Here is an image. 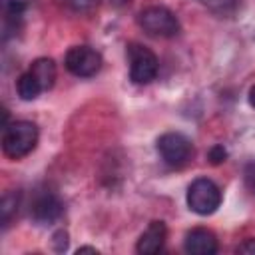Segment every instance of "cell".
<instances>
[{
    "label": "cell",
    "mask_w": 255,
    "mask_h": 255,
    "mask_svg": "<svg viewBox=\"0 0 255 255\" xmlns=\"http://www.w3.org/2000/svg\"><path fill=\"white\" fill-rule=\"evenodd\" d=\"M187 205L197 215H211L221 205V189L209 177H197L187 187Z\"/></svg>",
    "instance_id": "7a4b0ae2"
},
{
    "label": "cell",
    "mask_w": 255,
    "mask_h": 255,
    "mask_svg": "<svg viewBox=\"0 0 255 255\" xmlns=\"http://www.w3.org/2000/svg\"><path fill=\"white\" fill-rule=\"evenodd\" d=\"M68 243H70L68 231H64V229H58V231L52 235V247H54V251H58V253H64V251L68 249Z\"/></svg>",
    "instance_id": "5bb4252c"
},
{
    "label": "cell",
    "mask_w": 255,
    "mask_h": 255,
    "mask_svg": "<svg viewBox=\"0 0 255 255\" xmlns=\"http://www.w3.org/2000/svg\"><path fill=\"white\" fill-rule=\"evenodd\" d=\"M155 147H157L159 157L171 167L185 165L193 155V143L189 141V137H185L179 131H167L159 135Z\"/></svg>",
    "instance_id": "5b68a950"
},
{
    "label": "cell",
    "mask_w": 255,
    "mask_h": 255,
    "mask_svg": "<svg viewBox=\"0 0 255 255\" xmlns=\"http://www.w3.org/2000/svg\"><path fill=\"white\" fill-rule=\"evenodd\" d=\"M128 60H129V80L133 84H149L155 80L159 62L149 48L135 42L128 44Z\"/></svg>",
    "instance_id": "277c9868"
},
{
    "label": "cell",
    "mask_w": 255,
    "mask_h": 255,
    "mask_svg": "<svg viewBox=\"0 0 255 255\" xmlns=\"http://www.w3.org/2000/svg\"><path fill=\"white\" fill-rule=\"evenodd\" d=\"M80 253H98V249H96V247H80V249H78V255H80Z\"/></svg>",
    "instance_id": "d6986e66"
},
{
    "label": "cell",
    "mask_w": 255,
    "mask_h": 255,
    "mask_svg": "<svg viewBox=\"0 0 255 255\" xmlns=\"http://www.w3.org/2000/svg\"><path fill=\"white\" fill-rule=\"evenodd\" d=\"M28 72L34 74V78L40 82L44 92L50 90L54 86V82H56V64H54L52 58H38V60H34Z\"/></svg>",
    "instance_id": "30bf717a"
},
{
    "label": "cell",
    "mask_w": 255,
    "mask_h": 255,
    "mask_svg": "<svg viewBox=\"0 0 255 255\" xmlns=\"http://www.w3.org/2000/svg\"><path fill=\"white\" fill-rule=\"evenodd\" d=\"M167 239V227L163 221H151L147 225V229L139 235L137 239V245H135V251L141 253V255H155L163 249V243Z\"/></svg>",
    "instance_id": "ba28073f"
},
{
    "label": "cell",
    "mask_w": 255,
    "mask_h": 255,
    "mask_svg": "<svg viewBox=\"0 0 255 255\" xmlns=\"http://www.w3.org/2000/svg\"><path fill=\"white\" fill-rule=\"evenodd\" d=\"M249 104H251V106L255 108V86H253V88L249 90Z\"/></svg>",
    "instance_id": "ffe728a7"
},
{
    "label": "cell",
    "mask_w": 255,
    "mask_h": 255,
    "mask_svg": "<svg viewBox=\"0 0 255 255\" xmlns=\"http://www.w3.org/2000/svg\"><path fill=\"white\" fill-rule=\"evenodd\" d=\"M38 143V126L28 120L12 122L4 128L2 133V149L8 157L20 159L28 155Z\"/></svg>",
    "instance_id": "6da1fadb"
},
{
    "label": "cell",
    "mask_w": 255,
    "mask_h": 255,
    "mask_svg": "<svg viewBox=\"0 0 255 255\" xmlns=\"http://www.w3.org/2000/svg\"><path fill=\"white\" fill-rule=\"evenodd\" d=\"M26 4L22 0H4L2 2V12H4V30L6 34L10 30H18L22 16H24Z\"/></svg>",
    "instance_id": "8fae6325"
},
{
    "label": "cell",
    "mask_w": 255,
    "mask_h": 255,
    "mask_svg": "<svg viewBox=\"0 0 255 255\" xmlns=\"http://www.w3.org/2000/svg\"><path fill=\"white\" fill-rule=\"evenodd\" d=\"M183 247L191 255H213V253H217V237L211 229L195 227V229L187 231Z\"/></svg>",
    "instance_id": "9c48e42d"
},
{
    "label": "cell",
    "mask_w": 255,
    "mask_h": 255,
    "mask_svg": "<svg viewBox=\"0 0 255 255\" xmlns=\"http://www.w3.org/2000/svg\"><path fill=\"white\" fill-rule=\"evenodd\" d=\"M16 90H18V96H20L24 102H32V100H36V98L44 92L42 86H40V82L34 78L32 72H24V74L18 78Z\"/></svg>",
    "instance_id": "7c38bea8"
},
{
    "label": "cell",
    "mask_w": 255,
    "mask_h": 255,
    "mask_svg": "<svg viewBox=\"0 0 255 255\" xmlns=\"http://www.w3.org/2000/svg\"><path fill=\"white\" fill-rule=\"evenodd\" d=\"M18 205H20V193H18V191H6V193H4V197H2V203H0L2 227H4V229L10 225L12 217L16 215Z\"/></svg>",
    "instance_id": "4fadbf2b"
},
{
    "label": "cell",
    "mask_w": 255,
    "mask_h": 255,
    "mask_svg": "<svg viewBox=\"0 0 255 255\" xmlns=\"http://www.w3.org/2000/svg\"><path fill=\"white\" fill-rule=\"evenodd\" d=\"M137 24L143 28L145 34L155 38H171L179 32L177 16L165 6H147L139 12Z\"/></svg>",
    "instance_id": "3957f363"
},
{
    "label": "cell",
    "mask_w": 255,
    "mask_h": 255,
    "mask_svg": "<svg viewBox=\"0 0 255 255\" xmlns=\"http://www.w3.org/2000/svg\"><path fill=\"white\" fill-rule=\"evenodd\" d=\"M237 253L255 255V239H245L243 243H239V245H237Z\"/></svg>",
    "instance_id": "ac0fdd59"
},
{
    "label": "cell",
    "mask_w": 255,
    "mask_h": 255,
    "mask_svg": "<svg viewBox=\"0 0 255 255\" xmlns=\"http://www.w3.org/2000/svg\"><path fill=\"white\" fill-rule=\"evenodd\" d=\"M243 175H245V185L255 193V161H251V163L245 165Z\"/></svg>",
    "instance_id": "e0dca14e"
},
{
    "label": "cell",
    "mask_w": 255,
    "mask_h": 255,
    "mask_svg": "<svg viewBox=\"0 0 255 255\" xmlns=\"http://www.w3.org/2000/svg\"><path fill=\"white\" fill-rule=\"evenodd\" d=\"M66 6H70L72 10H76V12H88V10H92L100 0H62Z\"/></svg>",
    "instance_id": "2e32d148"
},
{
    "label": "cell",
    "mask_w": 255,
    "mask_h": 255,
    "mask_svg": "<svg viewBox=\"0 0 255 255\" xmlns=\"http://www.w3.org/2000/svg\"><path fill=\"white\" fill-rule=\"evenodd\" d=\"M64 66L70 74L78 78H92L102 68V56L90 46H74L66 52Z\"/></svg>",
    "instance_id": "8992f818"
},
{
    "label": "cell",
    "mask_w": 255,
    "mask_h": 255,
    "mask_svg": "<svg viewBox=\"0 0 255 255\" xmlns=\"http://www.w3.org/2000/svg\"><path fill=\"white\" fill-rule=\"evenodd\" d=\"M62 213H64V203L54 191L40 189L34 193L30 201V217L38 225H50L56 219H60Z\"/></svg>",
    "instance_id": "52a82bcc"
},
{
    "label": "cell",
    "mask_w": 255,
    "mask_h": 255,
    "mask_svg": "<svg viewBox=\"0 0 255 255\" xmlns=\"http://www.w3.org/2000/svg\"><path fill=\"white\" fill-rule=\"evenodd\" d=\"M207 157H209V161H211L213 165H219V163H223V161L227 159V149H225L221 143H215V145L209 149Z\"/></svg>",
    "instance_id": "9a60e30c"
}]
</instances>
